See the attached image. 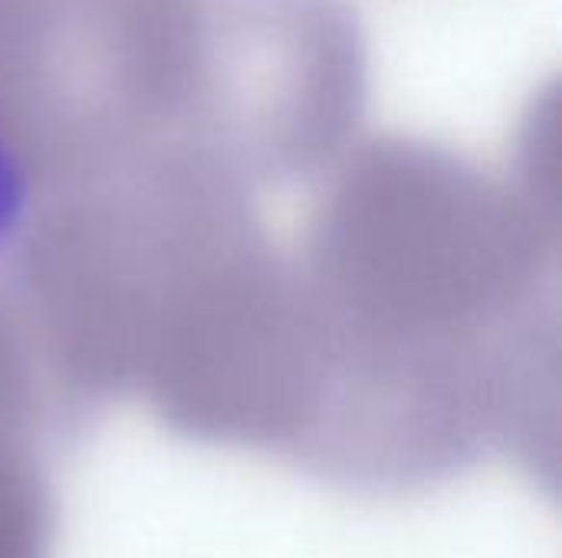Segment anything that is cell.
<instances>
[{
  "instance_id": "1",
  "label": "cell",
  "mask_w": 562,
  "mask_h": 558,
  "mask_svg": "<svg viewBox=\"0 0 562 558\" xmlns=\"http://www.w3.org/2000/svg\"><path fill=\"white\" fill-rule=\"evenodd\" d=\"M296 276L326 401L468 405L557 362L553 187L418 138L352 141L319 178Z\"/></svg>"
},
{
  "instance_id": "2",
  "label": "cell",
  "mask_w": 562,
  "mask_h": 558,
  "mask_svg": "<svg viewBox=\"0 0 562 558\" xmlns=\"http://www.w3.org/2000/svg\"><path fill=\"white\" fill-rule=\"evenodd\" d=\"M214 39L217 0H0V138L33 204L165 151L214 158Z\"/></svg>"
},
{
  "instance_id": "3",
  "label": "cell",
  "mask_w": 562,
  "mask_h": 558,
  "mask_svg": "<svg viewBox=\"0 0 562 558\" xmlns=\"http://www.w3.org/2000/svg\"><path fill=\"white\" fill-rule=\"evenodd\" d=\"M46 500L23 451L0 454V558L46 556Z\"/></svg>"
}]
</instances>
